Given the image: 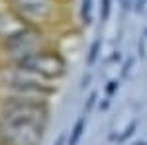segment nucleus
I'll return each mask as SVG.
<instances>
[{
  "instance_id": "1",
  "label": "nucleus",
  "mask_w": 147,
  "mask_h": 145,
  "mask_svg": "<svg viewBox=\"0 0 147 145\" xmlns=\"http://www.w3.org/2000/svg\"><path fill=\"white\" fill-rule=\"evenodd\" d=\"M45 110L28 100L10 102L0 118V132L8 145H37L41 139Z\"/></svg>"
},
{
  "instance_id": "2",
  "label": "nucleus",
  "mask_w": 147,
  "mask_h": 145,
  "mask_svg": "<svg viewBox=\"0 0 147 145\" xmlns=\"http://www.w3.org/2000/svg\"><path fill=\"white\" fill-rule=\"evenodd\" d=\"M12 4L26 22H45L53 14L51 0H12Z\"/></svg>"
}]
</instances>
